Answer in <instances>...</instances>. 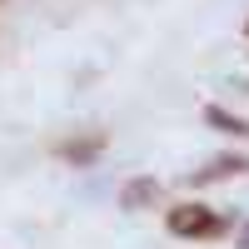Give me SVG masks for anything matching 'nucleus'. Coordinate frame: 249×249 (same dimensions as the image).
<instances>
[{
  "instance_id": "7",
  "label": "nucleus",
  "mask_w": 249,
  "mask_h": 249,
  "mask_svg": "<svg viewBox=\"0 0 249 249\" xmlns=\"http://www.w3.org/2000/svg\"><path fill=\"white\" fill-rule=\"evenodd\" d=\"M244 35H249V20H244Z\"/></svg>"
},
{
  "instance_id": "4",
  "label": "nucleus",
  "mask_w": 249,
  "mask_h": 249,
  "mask_svg": "<svg viewBox=\"0 0 249 249\" xmlns=\"http://www.w3.org/2000/svg\"><path fill=\"white\" fill-rule=\"evenodd\" d=\"M204 124H210V130H224V135L249 140V120H244V115H230L224 105H204Z\"/></svg>"
},
{
  "instance_id": "1",
  "label": "nucleus",
  "mask_w": 249,
  "mask_h": 249,
  "mask_svg": "<svg viewBox=\"0 0 249 249\" xmlns=\"http://www.w3.org/2000/svg\"><path fill=\"white\" fill-rule=\"evenodd\" d=\"M164 230L175 239H219V234H230V224H224V214L210 210V204L184 199V204H170V210H164Z\"/></svg>"
},
{
  "instance_id": "6",
  "label": "nucleus",
  "mask_w": 249,
  "mask_h": 249,
  "mask_svg": "<svg viewBox=\"0 0 249 249\" xmlns=\"http://www.w3.org/2000/svg\"><path fill=\"white\" fill-rule=\"evenodd\" d=\"M239 244H244V249H249V224H244V234H239Z\"/></svg>"
},
{
  "instance_id": "2",
  "label": "nucleus",
  "mask_w": 249,
  "mask_h": 249,
  "mask_svg": "<svg viewBox=\"0 0 249 249\" xmlns=\"http://www.w3.org/2000/svg\"><path fill=\"white\" fill-rule=\"evenodd\" d=\"M239 175H249V155H219V160L204 164V170H195V175H190V184H195V190H204V184L239 179Z\"/></svg>"
},
{
  "instance_id": "3",
  "label": "nucleus",
  "mask_w": 249,
  "mask_h": 249,
  "mask_svg": "<svg viewBox=\"0 0 249 249\" xmlns=\"http://www.w3.org/2000/svg\"><path fill=\"white\" fill-rule=\"evenodd\" d=\"M160 179H150V175H135L130 184H124V190H120V210H150V204H160Z\"/></svg>"
},
{
  "instance_id": "5",
  "label": "nucleus",
  "mask_w": 249,
  "mask_h": 249,
  "mask_svg": "<svg viewBox=\"0 0 249 249\" xmlns=\"http://www.w3.org/2000/svg\"><path fill=\"white\" fill-rule=\"evenodd\" d=\"M105 144H110L105 135H85V140H70V144H60V155H65L70 164H90L100 150H105Z\"/></svg>"
}]
</instances>
